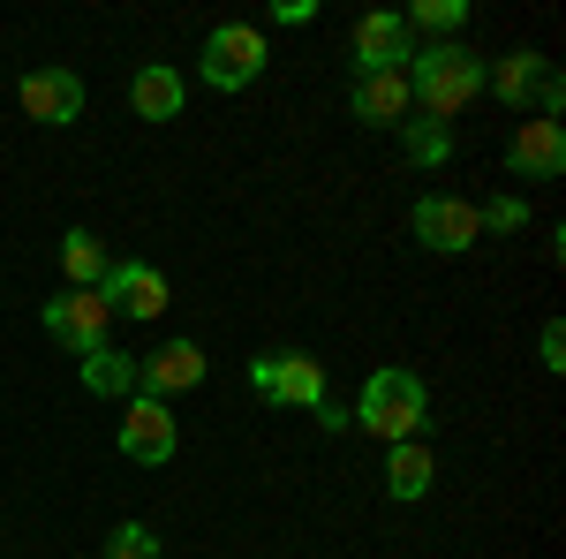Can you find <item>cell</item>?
Masks as SVG:
<instances>
[{
	"mask_svg": "<svg viewBox=\"0 0 566 559\" xmlns=\"http://www.w3.org/2000/svg\"><path fill=\"white\" fill-rule=\"evenodd\" d=\"M431 484H438L431 446H423V438H400V446L386 454V491H392V499H423Z\"/></svg>",
	"mask_w": 566,
	"mask_h": 559,
	"instance_id": "9a60e30c",
	"label": "cell"
},
{
	"mask_svg": "<svg viewBox=\"0 0 566 559\" xmlns=\"http://www.w3.org/2000/svg\"><path fill=\"white\" fill-rule=\"evenodd\" d=\"M175 416H167V401H144L136 393L129 401V416H122V454L129 462H144V469H159V462H175Z\"/></svg>",
	"mask_w": 566,
	"mask_h": 559,
	"instance_id": "8fae6325",
	"label": "cell"
},
{
	"mask_svg": "<svg viewBox=\"0 0 566 559\" xmlns=\"http://www.w3.org/2000/svg\"><path fill=\"white\" fill-rule=\"evenodd\" d=\"M264 76V31L258 23H219L205 39V84L212 91H250Z\"/></svg>",
	"mask_w": 566,
	"mask_h": 559,
	"instance_id": "277c9868",
	"label": "cell"
},
{
	"mask_svg": "<svg viewBox=\"0 0 566 559\" xmlns=\"http://www.w3.org/2000/svg\"><path fill=\"white\" fill-rule=\"evenodd\" d=\"M98 559H159V537L144 529V521H122L114 537H106V552Z\"/></svg>",
	"mask_w": 566,
	"mask_h": 559,
	"instance_id": "ffe728a7",
	"label": "cell"
},
{
	"mask_svg": "<svg viewBox=\"0 0 566 559\" xmlns=\"http://www.w3.org/2000/svg\"><path fill=\"white\" fill-rule=\"evenodd\" d=\"M348 106H355V122H370V130H400L408 122V69H363L348 91Z\"/></svg>",
	"mask_w": 566,
	"mask_h": 559,
	"instance_id": "7c38bea8",
	"label": "cell"
},
{
	"mask_svg": "<svg viewBox=\"0 0 566 559\" xmlns=\"http://www.w3.org/2000/svg\"><path fill=\"white\" fill-rule=\"evenodd\" d=\"M476 91H483V61L461 39H438V45H423V53L408 61V99H416L431 122H453Z\"/></svg>",
	"mask_w": 566,
	"mask_h": 559,
	"instance_id": "6da1fadb",
	"label": "cell"
},
{
	"mask_svg": "<svg viewBox=\"0 0 566 559\" xmlns=\"http://www.w3.org/2000/svg\"><path fill=\"white\" fill-rule=\"evenodd\" d=\"M506 167L522 174V182H559L566 174V130L559 122H522V130L506 136Z\"/></svg>",
	"mask_w": 566,
	"mask_h": 559,
	"instance_id": "9c48e42d",
	"label": "cell"
},
{
	"mask_svg": "<svg viewBox=\"0 0 566 559\" xmlns=\"http://www.w3.org/2000/svg\"><path fill=\"white\" fill-rule=\"evenodd\" d=\"M23 114L45 122V130L76 122V114H84V76H76V69H31V76H23Z\"/></svg>",
	"mask_w": 566,
	"mask_h": 559,
	"instance_id": "4fadbf2b",
	"label": "cell"
},
{
	"mask_svg": "<svg viewBox=\"0 0 566 559\" xmlns=\"http://www.w3.org/2000/svg\"><path fill=\"white\" fill-rule=\"evenodd\" d=\"M129 106L144 114V122H175L181 114V76L167 69V61H144L136 84H129Z\"/></svg>",
	"mask_w": 566,
	"mask_h": 559,
	"instance_id": "5bb4252c",
	"label": "cell"
},
{
	"mask_svg": "<svg viewBox=\"0 0 566 559\" xmlns=\"http://www.w3.org/2000/svg\"><path fill=\"white\" fill-rule=\"evenodd\" d=\"M400 152H408L416 167H446V159H453V130H446V122H400Z\"/></svg>",
	"mask_w": 566,
	"mask_h": 559,
	"instance_id": "ac0fdd59",
	"label": "cell"
},
{
	"mask_svg": "<svg viewBox=\"0 0 566 559\" xmlns=\"http://www.w3.org/2000/svg\"><path fill=\"white\" fill-rule=\"evenodd\" d=\"M476 235H483V227H476V205H469V197H446V189L416 197V242H423V250H446V258H461Z\"/></svg>",
	"mask_w": 566,
	"mask_h": 559,
	"instance_id": "5b68a950",
	"label": "cell"
},
{
	"mask_svg": "<svg viewBox=\"0 0 566 559\" xmlns=\"http://www.w3.org/2000/svg\"><path fill=\"white\" fill-rule=\"evenodd\" d=\"M408 23H423V31H461V23H469V0H416Z\"/></svg>",
	"mask_w": 566,
	"mask_h": 559,
	"instance_id": "44dd1931",
	"label": "cell"
},
{
	"mask_svg": "<svg viewBox=\"0 0 566 559\" xmlns=\"http://www.w3.org/2000/svg\"><path fill=\"white\" fill-rule=\"evenodd\" d=\"M250 386L264 401H287V408H325V363L303 348H264L250 363Z\"/></svg>",
	"mask_w": 566,
	"mask_h": 559,
	"instance_id": "3957f363",
	"label": "cell"
},
{
	"mask_svg": "<svg viewBox=\"0 0 566 559\" xmlns=\"http://www.w3.org/2000/svg\"><path fill=\"white\" fill-rule=\"evenodd\" d=\"M106 296L98 288H69L61 302H45V333L61 348H76V355H91V348H106Z\"/></svg>",
	"mask_w": 566,
	"mask_h": 559,
	"instance_id": "8992f818",
	"label": "cell"
},
{
	"mask_svg": "<svg viewBox=\"0 0 566 559\" xmlns=\"http://www.w3.org/2000/svg\"><path fill=\"white\" fill-rule=\"evenodd\" d=\"M61 272H69L76 288H98V280H106V250H98L91 227H69V235H61Z\"/></svg>",
	"mask_w": 566,
	"mask_h": 559,
	"instance_id": "2e32d148",
	"label": "cell"
},
{
	"mask_svg": "<svg viewBox=\"0 0 566 559\" xmlns=\"http://www.w3.org/2000/svg\"><path fill=\"white\" fill-rule=\"evenodd\" d=\"M476 227H491V235H522L528 205L514 197V189H499V197H483V205H476Z\"/></svg>",
	"mask_w": 566,
	"mask_h": 559,
	"instance_id": "d6986e66",
	"label": "cell"
},
{
	"mask_svg": "<svg viewBox=\"0 0 566 559\" xmlns=\"http://www.w3.org/2000/svg\"><path fill=\"white\" fill-rule=\"evenodd\" d=\"M423 416H431V393H423V379L416 371H370V386H363V401H355V424L378 431L386 446H400V438H416L423 431Z\"/></svg>",
	"mask_w": 566,
	"mask_h": 559,
	"instance_id": "7a4b0ae2",
	"label": "cell"
},
{
	"mask_svg": "<svg viewBox=\"0 0 566 559\" xmlns=\"http://www.w3.org/2000/svg\"><path fill=\"white\" fill-rule=\"evenodd\" d=\"M272 15H280V23H310L317 8H310V0H272Z\"/></svg>",
	"mask_w": 566,
	"mask_h": 559,
	"instance_id": "603a6c76",
	"label": "cell"
},
{
	"mask_svg": "<svg viewBox=\"0 0 566 559\" xmlns=\"http://www.w3.org/2000/svg\"><path fill=\"white\" fill-rule=\"evenodd\" d=\"M205 386V348L197 341H167L151 355H136V393L144 401H167V393H189Z\"/></svg>",
	"mask_w": 566,
	"mask_h": 559,
	"instance_id": "52a82bcc",
	"label": "cell"
},
{
	"mask_svg": "<svg viewBox=\"0 0 566 559\" xmlns=\"http://www.w3.org/2000/svg\"><path fill=\"white\" fill-rule=\"evenodd\" d=\"M536 355H544V371H566V333H559V318L544 325V341H536Z\"/></svg>",
	"mask_w": 566,
	"mask_h": 559,
	"instance_id": "7402d4cb",
	"label": "cell"
},
{
	"mask_svg": "<svg viewBox=\"0 0 566 559\" xmlns=\"http://www.w3.org/2000/svg\"><path fill=\"white\" fill-rule=\"evenodd\" d=\"M98 296H106V310H122V318H159L167 310V272L144 265V258H122V265H106Z\"/></svg>",
	"mask_w": 566,
	"mask_h": 559,
	"instance_id": "ba28073f",
	"label": "cell"
},
{
	"mask_svg": "<svg viewBox=\"0 0 566 559\" xmlns=\"http://www.w3.org/2000/svg\"><path fill=\"white\" fill-rule=\"evenodd\" d=\"M76 379H84V393H129V386H136V355H114V348H91Z\"/></svg>",
	"mask_w": 566,
	"mask_h": 559,
	"instance_id": "e0dca14e",
	"label": "cell"
},
{
	"mask_svg": "<svg viewBox=\"0 0 566 559\" xmlns=\"http://www.w3.org/2000/svg\"><path fill=\"white\" fill-rule=\"evenodd\" d=\"M408 61H416L408 15H392V8H370V15L355 23V76H363V69H408Z\"/></svg>",
	"mask_w": 566,
	"mask_h": 559,
	"instance_id": "30bf717a",
	"label": "cell"
}]
</instances>
